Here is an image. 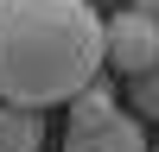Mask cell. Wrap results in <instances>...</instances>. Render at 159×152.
<instances>
[{"mask_svg":"<svg viewBox=\"0 0 159 152\" xmlns=\"http://www.w3.org/2000/svg\"><path fill=\"white\" fill-rule=\"evenodd\" d=\"M64 152H153V146H147L140 114H121V108H115L108 120L70 127V133H64Z\"/></svg>","mask_w":159,"mask_h":152,"instance_id":"3957f363","label":"cell"},{"mask_svg":"<svg viewBox=\"0 0 159 152\" xmlns=\"http://www.w3.org/2000/svg\"><path fill=\"white\" fill-rule=\"evenodd\" d=\"M108 63L121 76H147L153 63H159V25L147 19V13H115L108 19Z\"/></svg>","mask_w":159,"mask_h":152,"instance_id":"7a4b0ae2","label":"cell"},{"mask_svg":"<svg viewBox=\"0 0 159 152\" xmlns=\"http://www.w3.org/2000/svg\"><path fill=\"white\" fill-rule=\"evenodd\" d=\"M153 152H159V146H153Z\"/></svg>","mask_w":159,"mask_h":152,"instance_id":"52a82bcc","label":"cell"},{"mask_svg":"<svg viewBox=\"0 0 159 152\" xmlns=\"http://www.w3.org/2000/svg\"><path fill=\"white\" fill-rule=\"evenodd\" d=\"M134 13H147V19L159 25V0H134Z\"/></svg>","mask_w":159,"mask_h":152,"instance_id":"8992f818","label":"cell"},{"mask_svg":"<svg viewBox=\"0 0 159 152\" xmlns=\"http://www.w3.org/2000/svg\"><path fill=\"white\" fill-rule=\"evenodd\" d=\"M45 146V120L32 108H0V152H38Z\"/></svg>","mask_w":159,"mask_h":152,"instance_id":"277c9868","label":"cell"},{"mask_svg":"<svg viewBox=\"0 0 159 152\" xmlns=\"http://www.w3.org/2000/svg\"><path fill=\"white\" fill-rule=\"evenodd\" d=\"M108 63V19L89 0H0V108L76 101Z\"/></svg>","mask_w":159,"mask_h":152,"instance_id":"6da1fadb","label":"cell"},{"mask_svg":"<svg viewBox=\"0 0 159 152\" xmlns=\"http://www.w3.org/2000/svg\"><path fill=\"white\" fill-rule=\"evenodd\" d=\"M134 114H147V120H159V63L147 76H134Z\"/></svg>","mask_w":159,"mask_h":152,"instance_id":"5b68a950","label":"cell"}]
</instances>
